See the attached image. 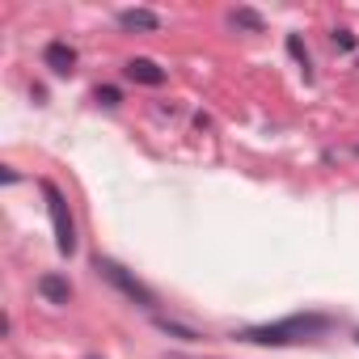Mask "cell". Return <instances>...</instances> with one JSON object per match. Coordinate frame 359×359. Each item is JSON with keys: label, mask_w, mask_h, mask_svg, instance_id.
Returning <instances> with one entry per match:
<instances>
[{"label": "cell", "mask_w": 359, "mask_h": 359, "mask_svg": "<svg viewBox=\"0 0 359 359\" xmlns=\"http://www.w3.org/2000/svg\"><path fill=\"white\" fill-rule=\"evenodd\" d=\"M330 321L321 313H296L287 321H275V325H254V330H241V338L250 342H262V346H287V342H300V338H313L321 334Z\"/></svg>", "instance_id": "6da1fadb"}, {"label": "cell", "mask_w": 359, "mask_h": 359, "mask_svg": "<svg viewBox=\"0 0 359 359\" xmlns=\"http://www.w3.org/2000/svg\"><path fill=\"white\" fill-rule=\"evenodd\" d=\"M43 195H47V212H51V224H55V250L64 258L76 254V224H72V212H68V199L55 182H43Z\"/></svg>", "instance_id": "7a4b0ae2"}, {"label": "cell", "mask_w": 359, "mask_h": 359, "mask_svg": "<svg viewBox=\"0 0 359 359\" xmlns=\"http://www.w3.org/2000/svg\"><path fill=\"white\" fill-rule=\"evenodd\" d=\"M93 266H97V271H102V275H106V279H110V283L131 300V304H140V309H156V292H152V287H144L135 275H127V266H118L114 258H97Z\"/></svg>", "instance_id": "3957f363"}, {"label": "cell", "mask_w": 359, "mask_h": 359, "mask_svg": "<svg viewBox=\"0 0 359 359\" xmlns=\"http://www.w3.org/2000/svg\"><path fill=\"white\" fill-rule=\"evenodd\" d=\"M123 76H127V81H135V85H148V89H161V85L169 81V72H165L156 60H144V55H140V60H127Z\"/></svg>", "instance_id": "277c9868"}, {"label": "cell", "mask_w": 359, "mask_h": 359, "mask_svg": "<svg viewBox=\"0 0 359 359\" xmlns=\"http://www.w3.org/2000/svg\"><path fill=\"white\" fill-rule=\"evenodd\" d=\"M43 64H47L55 76H68V72L76 68V51H72L68 43H60V39H55V43H47V47H43Z\"/></svg>", "instance_id": "5b68a950"}, {"label": "cell", "mask_w": 359, "mask_h": 359, "mask_svg": "<svg viewBox=\"0 0 359 359\" xmlns=\"http://www.w3.org/2000/svg\"><path fill=\"white\" fill-rule=\"evenodd\" d=\"M118 26L123 30H140V34H156L161 30V18L152 9H123L118 13Z\"/></svg>", "instance_id": "8992f818"}, {"label": "cell", "mask_w": 359, "mask_h": 359, "mask_svg": "<svg viewBox=\"0 0 359 359\" xmlns=\"http://www.w3.org/2000/svg\"><path fill=\"white\" fill-rule=\"evenodd\" d=\"M39 292H43L51 304H68V300H72V283H68L64 275H43V279H39Z\"/></svg>", "instance_id": "52a82bcc"}, {"label": "cell", "mask_w": 359, "mask_h": 359, "mask_svg": "<svg viewBox=\"0 0 359 359\" xmlns=\"http://www.w3.org/2000/svg\"><path fill=\"white\" fill-rule=\"evenodd\" d=\"M156 325H161L165 334H177V338H182V342H199V334H195V330H187V325H177V321H165V317H161Z\"/></svg>", "instance_id": "ba28073f"}, {"label": "cell", "mask_w": 359, "mask_h": 359, "mask_svg": "<svg viewBox=\"0 0 359 359\" xmlns=\"http://www.w3.org/2000/svg\"><path fill=\"white\" fill-rule=\"evenodd\" d=\"M233 22H237V26H245V30H254V34L262 30V18H258L254 9H237V13H233Z\"/></svg>", "instance_id": "9c48e42d"}, {"label": "cell", "mask_w": 359, "mask_h": 359, "mask_svg": "<svg viewBox=\"0 0 359 359\" xmlns=\"http://www.w3.org/2000/svg\"><path fill=\"white\" fill-rule=\"evenodd\" d=\"M287 51H292V60H296L300 68H309V51H304V43H300V34H287Z\"/></svg>", "instance_id": "30bf717a"}, {"label": "cell", "mask_w": 359, "mask_h": 359, "mask_svg": "<svg viewBox=\"0 0 359 359\" xmlns=\"http://www.w3.org/2000/svg\"><path fill=\"white\" fill-rule=\"evenodd\" d=\"M334 47L351 51V47H355V34H351V30H338V34H334Z\"/></svg>", "instance_id": "8fae6325"}, {"label": "cell", "mask_w": 359, "mask_h": 359, "mask_svg": "<svg viewBox=\"0 0 359 359\" xmlns=\"http://www.w3.org/2000/svg\"><path fill=\"white\" fill-rule=\"evenodd\" d=\"M97 102H106V106H118V89H110V85H106V89H97Z\"/></svg>", "instance_id": "7c38bea8"}, {"label": "cell", "mask_w": 359, "mask_h": 359, "mask_svg": "<svg viewBox=\"0 0 359 359\" xmlns=\"http://www.w3.org/2000/svg\"><path fill=\"white\" fill-rule=\"evenodd\" d=\"M355 338H359V334H355Z\"/></svg>", "instance_id": "4fadbf2b"}]
</instances>
